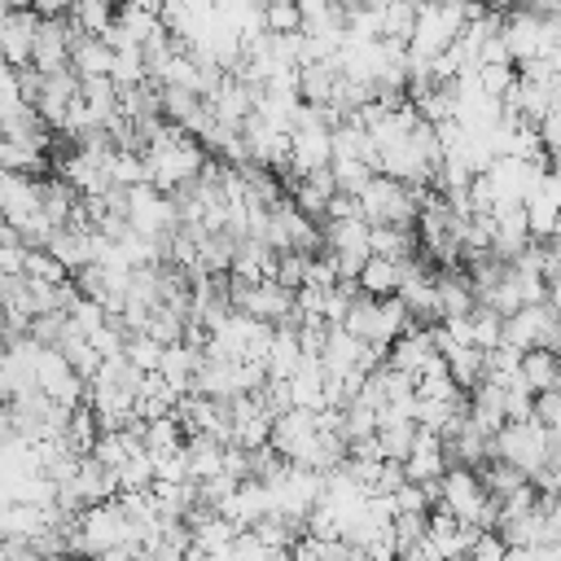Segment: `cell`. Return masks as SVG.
<instances>
[{
    "label": "cell",
    "mask_w": 561,
    "mask_h": 561,
    "mask_svg": "<svg viewBox=\"0 0 561 561\" xmlns=\"http://www.w3.org/2000/svg\"><path fill=\"white\" fill-rule=\"evenodd\" d=\"M359 210L368 224H412L421 215L416 193L386 171H373V180L359 188Z\"/></svg>",
    "instance_id": "cell-1"
},
{
    "label": "cell",
    "mask_w": 561,
    "mask_h": 561,
    "mask_svg": "<svg viewBox=\"0 0 561 561\" xmlns=\"http://www.w3.org/2000/svg\"><path fill=\"white\" fill-rule=\"evenodd\" d=\"M35 31H39V13L31 4L0 13V53H4L9 66H31V57H35Z\"/></svg>",
    "instance_id": "cell-2"
},
{
    "label": "cell",
    "mask_w": 561,
    "mask_h": 561,
    "mask_svg": "<svg viewBox=\"0 0 561 561\" xmlns=\"http://www.w3.org/2000/svg\"><path fill=\"white\" fill-rule=\"evenodd\" d=\"M70 44H75V31L61 22V18H39V31H35V57L31 66L53 75V70H66L70 66Z\"/></svg>",
    "instance_id": "cell-3"
},
{
    "label": "cell",
    "mask_w": 561,
    "mask_h": 561,
    "mask_svg": "<svg viewBox=\"0 0 561 561\" xmlns=\"http://www.w3.org/2000/svg\"><path fill=\"white\" fill-rule=\"evenodd\" d=\"M403 272H408V263H399V259H386V254H368L355 280H359V289H364V294H373V298H386V294H399V285H403Z\"/></svg>",
    "instance_id": "cell-4"
},
{
    "label": "cell",
    "mask_w": 561,
    "mask_h": 561,
    "mask_svg": "<svg viewBox=\"0 0 561 561\" xmlns=\"http://www.w3.org/2000/svg\"><path fill=\"white\" fill-rule=\"evenodd\" d=\"M70 66L79 70V79L83 75H110V66H114V48L101 39V35H75V44H70Z\"/></svg>",
    "instance_id": "cell-5"
},
{
    "label": "cell",
    "mask_w": 561,
    "mask_h": 561,
    "mask_svg": "<svg viewBox=\"0 0 561 561\" xmlns=\"http://www.w3.org/2000/svg\"><path fill=\"white\" fill-rule=\"evenodd\" d=\"M114 18V0H70V26L83 35H105Z\"/></svg>",
    "instance_id": "cell-6"
},
{
    "label": "cell",
    "mask_w": 561,
    "mask_h": 561,
    "mask_svg": "<svg viewBox=\"0 0 561 561\" xmlns=\"http://www.w3.org/2000/svg\"><path fill=\"white\" fill-rule=\"evenodd\" d=\"M263 22H267L272 35L302 31V4L298 0H272V4H263Z\"/></svg>",
    "instance_id": "cell-7"
},
{
    "label": "cell",
    "mask_w": 561,
    "mask_h": 561,
    "mask_svg": "<svg viewBox=\"0 0 561 561\" xmlns=\"http://www.w3.org/2000/svg\"><path fill=\"white\" fill-rule=\"evenodd\" d=\"M31 9L39 18H61V13H70V0H31Z\"/></svg>",
    "instance_id": "cell-8"
},
{
    "label": "cell",
    "mask_w": 561,
    "mask_h": 561,
    "mask_svg": "<svg viewBox=\"0 0 561 561\" xmlns=\"http://www.w3.org/2000/svg\"><path fill=\"white\" fill-rule=\"evenodd\" d=\"M0 316H4V289H0Z\"/></svg>",
    "instance_id": "cell-9"
}]
</instances>
